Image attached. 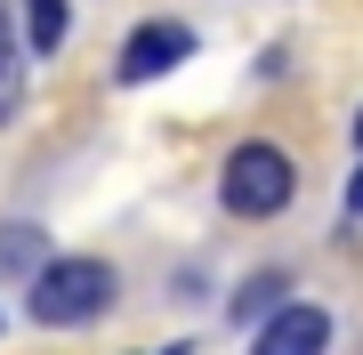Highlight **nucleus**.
<instances>
[{"label": "nucleus", "mask_w": 363, "mask_h": 355, "mask_svg": "<svg viewBox=\"0 0 363 355\" xmlns=\"http://www.w3.org/2000/svg\"><path fill=\"white\" fill-rule=\"evenodd\" d=\"M113 291H121V275L105 259H49L25 283V307H33V323H49V331H81V323H97L105 307H113Z\"/></svg>", "instance_id": "1"}, {"label": "nucleus", "mask_w": 363, "mask_h": 355, "mask_svg": "<svg viewBox=\"0 0 363 355\" xmlns=\"http://www.w3.org/2000/svg\"><path fill=\"white\" fill-rule=\"evenodd\" d=\"M291 194H298V170H291V154L274 137H242L226 154V170H218V202L234 218H274Z\"/></svg>", "instance_id": "2"}, {"label": "nucleus", "mask_w": 363, "mask_h": 355, "mask_svg": "<svg viewBox=\"0 0 363 355\" xmlns=\"http://www.w3.org/2000/svg\"><path fill=\"white\" fill-rule=\"evenodd\" d=\"M323 347H331V315L315 299H283L250 331V355H323Z\"/></svg>", "instance_id": "3"}, {"label": "nucleus", "mask_w": 363, "mask_h": 355, "mask_svg": "<svg viewBox=\"0 0 363 355\" xmlns=\"http://www.w3.org/2000/svg\"><path fill=\"white\" fill-rule=\"evenodd\" d=\"M194 57V33L186 25H169V16H145V25L130 33V49H121V81H154V73H169V65H186Z\"/></svg>", "instance_id": "4"}, {"label": "nucleus", "mask_w": 363, "mask_h": 355, "mask_svg": "<svg viewBox=\"0 0 363 355\" xmlns=\"http://www.w3.org/2000/svg\"><path fill=\"white\" fill-rule=\"evenodd\" d=\"M283 299H291V275H283V266H259V275H250V283L226 299V315H234V323H267Z\"/></svg>", "instance_id": "5"}, {"label": "nucleus", "mask_w": 363, "mask_h": 355, "mask_svg": "<svg viewBox=\"0 0 363 355\" xmlns=\"http://www.w3.org/2000/svg\"><path fill=\"white\" fill-rule=\"evenodd\" d=\"M0 266H9L16 283H33L40 266H49V235H40V226H25V218L0 226Z\"/></svg>", "instance_id": "6"}, {"label": "nucleus", "mask_w": 363, "mask_h": 355, "mask_svg": "<svg viewBox=\"0 0 363 355\" xmlns=\"http://www.w3.org/2000/svg\"><path fill=\"white\" fill-rule=\"evenodd\" d=\"M65 33H73V9H65V0H25V49L33 57H57Z\"/></svg>", "instance_id": "7"}, {"label": "nucleus", "mask_w": 363, "mask_h": 355, "mask_svg": "<svg viewBox=\"0 0 363 355\" xmlns=\"http://www.w3.org/2000/svg\"><path fill=\"white\" fill-rule=\"evenodd\" d=\"M16 89H25L16 81V33H9V0H0V121L16 113Z\"/></svg>", "instance_id": "8"}, {"label": "nucleus", "mask_w": 363, "mask_h": 355, "mask_svg": "<svg viewBox=\"0 0 363 355\" xmlns=\"http://www.w3.org/2000/svg\"><path fill=\"white\" fill-rule=\"evenodd\" d=\"M347 218H355V226H363V170H355V178H347Z\"/></svg>", "instance_id": "9"}, {"label": "nucleus", "mask_w": 363, "mask_h": 355, "mask_svg": "<svg viewBox=\"0 0 363 355\" xmlns=\"http://www.w3.org/2000/svg\"><path fill=\"white\" fill-rule=\"evenodd\" d=\"M355 154H363V113H355Z\"/></svg>", "instance_id": "10"}, {"label": "nucleus", "mask_w": 363, "mask_h": 355, "mask_svg": "<svg viewBox=\"0 0 363 355\" xmlns=\"http://www.w3.org/2000/svg\"><path fill=\"white\" fill-rule=\"evenodd\" d=\"M162 355H186V347H162Z\"/></svg>", "instance_id": "11"}]
</instances>
